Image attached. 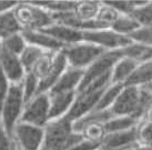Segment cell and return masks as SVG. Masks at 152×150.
I'll use <instances>...</instances> for the list:
<instances>
[{
  "label": "cell",
  "mask_w": 152,
  "mask_h": 150,
  "mask_svg": "<svg viewBox=\"0 0 152 150\" xmlns=\"http://www.w3.org/2000/svg\"><path fill=\"white\" fill-rule=\"evenodd\" d=\"M43 129V150H69L83 140L82 135L73 130V122L66 116L49 121Z\"/></svg>",
  "instance_id": "1"
},
{
  "label": "cell",
  "mask_w": 152,
  "mask_h": 150,
  "mask_svg": "<svg viewBox=\"0 0 152 150\" xmlns=\"http://www.w3.org/2000/svg\"><path fill=\"white\" fill-rule=\"evenodd\" d=\"M110 83H111V72L97 79L96 81L90 83L81 91H78L73 105L66 117L69 120H71L72 122H76L77 120L81 119L88 113L92 112L98 101L100 100L103 91L107 89V87Z\"/></svg>",
  "instance_id": "2"
},
{
  "label": "cell",
  "mask_w": 152,
  "mask_h": 150,
  "mask_svg": "<svg viewBox=\"0 0 152 150\" xmlns=\"http://www.w3.org/2000/svg\"><path fill=\"white\" fill-rule=\"evenodd\" d=\"M13 12L22 30H40L55 23L51 12L32 1L18 2Z\"/></svg>",
  "instance_id": "3"
},
{
  "label": "cell",
  "mask_w": 152,
  "mask_h": 150,
  "mask_svg": "<svg viewBox=\"0 0 152 150\" xmlns=\"http://www.w3.org/2000/svg\"><path fill=\"white\" fill-rule=\"evenodd\" d=\"M25 105L21 83H10L9 92L0 111V119L11 138L16 124L20 121Z\"/></svg>",
  "instance_id": "4"
},
{
  "label": "cell",
  "mask_w": 152,
  "mask_h": 150,
  "mask_svg": "<svg viewBox=\"0 0 152 150\" xmlns=\"http://www.w3.org/2000/svg\"><path fill=\"white\" fill-rule=\"evenodd\" d=\"M61 52L67 60L68 67L85 70L102 53H104L106 50L92 43L81 41L64 47Z\"/></svg>",
  "instance_id": "5"
},
{
  "label": "cell",
  "mask_w": 152,
  "mask_h": 150,
  "mask_svg": "<svg viewBox=\"0 0 152 150\" xmlns=\"http://www.w3.org/2000/svg\"><path fill=\"white\" fill-rule=\"evenodd\" d=\"M140 90L139 87L124 86L117 100L109 109L112 117H133L139 121L142 118L140 110Z\"/></svg>",
  "instance_id": "6"
},
{
  "label": "cell",
  "mask_w": 152,
  "mask_h": 150,
  "mask_svg": "<svg viewBox=\"0 0 152 150\" xmlns=\"http://www.w3.org/2000/svg\"><path fill=\"white\" fill-rule=\"evenodd\" d=\"M122 51L120 50H111V51H106L102 53L97 60H94L92 64L89 66L88 68L85 69V73L81 80V83L77 92L85 89L90 83L96 81L99 78L106 76L108 73L111 72L113 66L117 64L120 58H122Z\"/></svg>",
  "instance_id": "7"
},
{
  "label": "cell",
  "mask_w": 152,
  "mask_h": 150,
  "mask_svg": "<svg viewBox=\"0 0 152 150\" xmlns=\"http://www.w3.org/2000/svg\"><path fill=\"white\" fill-rule=\"evenodd\" d=\"M49 112H50L49 94H39L25 105L19 122H25L36 127L45 128L47 124L50 121Z\"/></svg>",
  "instance_id": "8"
},
{
  "label": "cell",
  "mask_w": 152,
  "mask_h": 150,
  "mask_svg": "<svg viewBox=\"0 0 152 150\" xmlns=\"http://www.w3.org/2000/svg\"><path fill=\"white\" fill-rule=\"evenodd\" d=\"M82 41L92 43L104 49L106 51L120 50L132 42L129 37L114 32L110 28L100 30L82 31Z\"/></svg>",
  "instance_id": "9"
},
{
  "label": "cell",
  "mask_w": 152,
  "mask_h": 150,
  "mask_svg": "<svg viewBox=\"0 0 152 150\" xmlns=\"http://www.w3.org/2000/svg\"><path fill=\"white\" fill-rule=\"evenodd\" d=\"M12 140L18 150H41L45 140V129L18 122L13 130Z\"/></svg>",
  "instance_id": "10"
},
{
  "label": "cell",
  "mask_w": 152,
  "mask_h": 150,
  "mask_svg": "<svg viewBox=\"0 0 152 150\" xmlns=\"http://www.w3.org/2000/svg\"><path fill=\"white\" fill-rule=\"evenodd\" d=\"M0 70L10 83H21L26 71L19 56L9 52L0 46Z\"/></svg>",
  "instance_id": "11"
},
{
  "label": "cell",
  "mask_w": 152,
  "mask_h": 150,
  "mask_svg": "<svg viewBox=\"0 0 152 150\" xmlns=\"http://www.w3.org/2000/svg\"><path fill=\"white\" fill-rule=\"evenodd\" d=\"M138 127V126H137ZM137 127L127 131L107 133L101 141V150H127L138 146Z\"/></svg>",
  "instance_id": "12"
},
{
  "label": "cell",
  "mask_w": 152,
  "mask_h": 150,
  "mask_svg": "<svg viewBox=\"0 0 152 150\" xmlns=\"http://www.w3.org/2000/svg\"><path fill=\"white\" fill-rule=\"evenodd\" d=\"M68 68L67 60L64 58V53L61 51L57 52L55 55L53 61L51 64L49 70L39 80V87H38V94H48L50 89L56 85V82L58 81L60 76L64 72V70Z\"/></svg>",
  "instance_id": "13"
},
{
  "label": "cell",
  "mask_w": 152,
  "mask_h": 150,
  "mask_svg": "<svg viewBox=\"0 0 152 150\" xmlns=\"http://www.w3.org/2000/svg\"><path fill=\"white\" fill-rule=\"evenodd\" d=\"M83 73H85V70L68 67L48 94H60V92H77V90L81 83L82 77H83Z\"/></svg>",
  "instance_id": "14"
},
{
  "label": "cell",
  "mask_w": 152,
  "mask_h": 150,
  "mask_svg": "<svg viewBox=\"0 0 152 150\" xmlns=\"http://www.w3.org/2000/svg\"><path fill=\"white\" fill-rule=\"evenodd\" d=\"M38 31H41L43 34L50 36L51 38L56 39L57 41L61 42L64 46H70V45H75L82 41V31L71 27L59 25V23H53Z\"/></svg>",
  "instance_id": "15"
},
{
  "label": "cell",
  "mask_w": 152,
  "mask_h": 150,
  "mask_svg": "<svg viewBox=\"0 0 152 150\" xmlns=\"http://www.w3.org/2000/svg\"><path fill=\"white\" fill-rule=\"evenodd\" d=\"M21 34L28 45L40 48L43 51L59 52L64 47H67L59 41H57L56 39L51 38L50 36L38 30H22Z\"/></svg>",
  "instance_id": "16"
},
{
  "label": "cell",
  "mask_w": 152,
  "mask_h": 150,
  "mask_svg": "<svg viewBox=\"0 0 152 150\" xmlns=\"http://www.w3.org/2000/svg\"><path fill=\"white\" fill-rule=\"evenodd\" d=\"M76 94L77 92H60V94H49V100H50L49 119L50 121L62 118L67 115L73 105Z\"/></svg>",
  "instance_id": "17"
},
{
  "label": "cell",
  "mask_w": 152,
  "mask_h": 150,
  "mask_svg": "<svg viewBox=\"0 0 152 150\" xmlns=\"http://www.w3.org/2000/svg\"><path fill=\"white\" fill-rule=\"evenodd\" d=\"M138 64H137L130 58H127V57L120 58L111 70V83L124 85Z\"/></svg>",
  "instance_id": "18"
},
{
  "label": "cell",
  "mask_w": 152,
  "mask_h": 150,
  "mask_svg": "<svg viewBox=\"0 0 152 150\" xmlns=\"http://www.w3.org/2000/svg\"><path fill=\"white\" fill-rule=\"evenodd\" d=\"M152 83V60L142 62L137 66L134 71L128 79L124 86L132 87H145Z\"/></svg>",
  "instance_id": "19"
},
{
  "label": "cell",
  "mask_w": 152,
  "mask_h": 150,
  "mask_svg": "<svg viewBox=\"0 0 152 150\" xmlns=\"http://www.w3.org/2000/svg\"><path fill=\"white\" fill-rule=\"evenodd\" d=\"M123 57L130 58L137 64H142L152 60V47L139 42H132L121 49Z\"/></svg>",
  "instance_id": "20"
},
{
  "label": "cell",
  "mask_w": 152,
  "mask_h": 150,
  "mask_svg": "<svg viewBox=\"0 0 152 150\" xmlns=\"http://www.w3.org/2000/svg\"><path fill=\"white\" fill-rule=\"evenodd\" d=\"M100 4L99 1H76L72 12L79 21H91L97 18Z\"/></svg>",
  "instance_id": "21"
},
{
  "label": "cell",
  "mask_w": 152,
  "mask_h": 150,
  "mask_svg": "<svg viewBox=\"0 0 152 150\" xmlns=\"http://www.w3.org/2000/svg\"><path fill=\"white\" fill-rule=\"evenodd\" d=\"M22 31L13 10L0 15V41Z\"/></svg>",
  "instance_id": "22"
},
{
  "label": "cell",
  "mask_w": 152,
  "mask_h": 150,
  "mask_svg": "<svg viewBox=\"0 0 152 150\" xmlns=\"http://www.w3.org/2000/svg\"><path fill=\"white\" fill-rule=\"evenodd\" d=\"M124 85L122 83H110L107 87V89L103 91L102 96L100 97V100L98 101L96 108L93 109V111H106L109 110L111 106L117 100L118 96L122 91Z\"/></svg>",
  "instance_id": "23"
},
{
  "label": "cell",
  "mask_w": 152,
  "mask_h": 150,
  "mask_svg": "<svg viewBox=\"0 0 152 150\" xmlns=\"http://www.w3.org/2000/svg\"><path fill=\"white\" fill-rule=\"evenodd\" d=\"M138 126V120L133 117H112L111 119L103 124L107 133H114L127 131Z\"/></svg>",
  "instance_id": "24"
},
{
  "label": "cell",
  "mask_w": 152,
  "mask_h": 150,
  "mask_svg": "<svg viewBox=\"0 0 152 150\" xmlns=\"http://www.w3.org/2000/svg\"><path fill=\"white\" fill-rule=\"evenodd\" d=\"M140 28L141 26L134 18H132L131 16H123V15H120L110 26V29L113 30L114 32L126 36V37L131 36Z\"/></svg>",
  "instance_id": "25"
},
{
  "label": "cell",
  "mask_w": 152,
  "mask_h": 150,
  "mask_svg": "<svg viewBox=\"0 0 152 150\" xmlns=\"http://www.w3.org/2000/svg\"><path fill=\"white\" fill-rule=\"evenodd\" d=\"M45 52L46 51H43L42 49L27 43V46L23 49V51L19 56L22 67H23L26 72H30L32 70L36 62L40 59V57L42 56Z\"/></svg>",
  "instance_id": "26"
},
{
  "label": "cell",
  "mask_w": 152,
  "mask_h": 150,
  "mask_svg": "<svg viewBox=\"0 0 152 150\" xmlns=\"http://www.w3.org/2000/svg\"><path fill=\"white\" fill-rule=\"evenodd\" d=\"M21 87L25 103L29 102L34 96L38 94L39 79L31 71L30 72H26L23 80L21 81Z\"/></svg>",
  "instance_id": "27"
},
{
  "label": "cell",
  "mask_w": 152,
  "mask_h": 150,
  "mask_svg": "<svg viewBox=\"0 0 152 150\" xmlns=\"http://www.w3.org/2000/svg\"><path fill=\"white\" fill-rule=\"evenodd\" d=\"M0 46L4 47L6 50H8L11 53H15L17 56H20V53L23 51V49L27 46L25 38L22 37L21 32L10 36L7 39L0 41Z\"/></svg>",
  "instance_id": "28"
},
{
  "label": "cell",
  "mask_w": 152,
  "mask_h": 150,
  "mask_svg": "<svg viewBox=\"0 0 152 150\" xmlns=\"http://www.w3.org/2000/svg\"><path fill=\"white\" fill-rule=\"evenodd\" d=\"M130 16L134 18L141 27H152V1H147L135 8Z\"/></svg>",
  "instance_id": "29"
},
{
  "label": "cell",
  "mask_w": 152,
  "mask_h": 150,
  "mask_svg": "<svg viewBox=\"0 0 152 150\" xmlns=\"http://www.w3.org/2000/svg\"><path fill=\"white\" fill-rule=\"evenodd\" d=\"M57 52H51V51H46L42 56L40 57V59L36 62L34 66V68L31 70V72L34 73L36 77L38 78L39 80L47 73V71L49 70L51 64L53 61L55 55Z\"/></svg>",
  "instance_id": "30"
},
{
  "label": "cell",
  "mask_w": 152,
  "mask_h": 150,
  "mask_svg": "<svg viewBox=\"0 0 152 150\" xmlns=\"http://www.w3.org/2000/svg\"><path fill=\"white\" fill-rule=\"evenodd\" d=\"M119 13L123 16H130L135 8L144 4L147 1H104Z\"/></svg>",
  "instance_id": "31"
},
{
  "label": "cell",
  "mask_w": 152,
  "mask_h": 150,
  "mask_svg": "<svg viewBox=\"0 0 152 150\" xmlns=\"http://www.w3.org/2000/svg\"><path fill=\"white\" fill-rule=\"evenodd\" d=\"M119 15L112 7H110L109 4H107L104 1H102L100 4V8L98 11L97 19L98 21L102 22L103 25H106L108 28H110V26L113 23V21L119 17Z\"/></svg>",
  "instance_id": "32"
},
{
  "label": "cell",
  "mask_w": 152,
  "mask_h": 150,
  "mask_svg": "<svg viewBox=\"0 0 152 150\" xmlns=\"http://www.w3.org/2000/svg\"><path fill=\"white\" fill-rule=\"evenodd\" d=\"M138 146H152V122L145 121L137 127Z\"/></svg>",
  "instance_id": "33"
},
{
  "label": "cell",
  "mask_w": 152,
  "mask_h": 150,
  "mask_svg": "<svg viewBox=\"0 0 152 150\" xmlns=\"http://www.w3.org/2000/svg\"><path fill=\"white\" fill-rule=\"evenodd\" d=\"M133 42L143 43L152 47V27H141L135 32L129 36Z\"/></svg>",
  "instance_id": "34"
},
{
  "label": "cell",
  "mask_w": 152,
  "mask_h": 150,
  "mask_svg": "<svg viewBox=\"0 0 152 150\" xmlns=\"http://www.w3.org/2000/svg\"><path fill=\"white\" fill-rule=\"evenodd\" d=\"M0 150H12V138L9 136L0 119Z\"/></svg>",
  "instance_id": "35"
},
{
  "label": "cell",
  "mask_w": 152,
  "mask_h": 150,
  "mask_svg": "<svg viewBox=\"0 0 152 150\" xmlns=\"http://www.w3.org/2000/svg\"><path fill=\"white\" fill-rule=\"evenodd\" d=\"M9 88H10V82L8 81V79L6 78L4 72L0 70V111H1V108H2L4 100L7 98Z\"/></svg>",
  "instance_id": "36"
},
{
  "label": "cell",
  "mask_w": 152,
  "mask_h": 150,
  "mask_svg": "<svg viewBox=\"0 0 152 150\" xmlns=\"http://www.w3.org/2000/svg\"><path fill=\"white\" fill-rule=\"evenodd\" d=\"M101 147V142H93L88 141V140H82L81 142L77 143L71 149L69 150H99Z\"/></svg>",
  "instance_id": "37"
},
{
  "label": "cell",
  "mask_w": 152,
  "mask_h": 150,
  "mask_svg": "<svg viewBox=\"0 0 152 150\" xmlns=\"http://www.w3.org/2000/svg\"><path fill=\"white\" fill-rule=\"evenodd\" d=\"M19 1H10V0H0V15L7 11H11L16 8Z\"/></svg>",
  "instance_id": "38"
},
{
  "label": "cell",
  "mask_w": 152,
  "mask_h": 150,
  "mask_svg": "<svg viewBox=\"0 0 152 150\" xmlns=\"http://www.w3.org/2000/svg\"><path fill=\"white\" fill-rule=\"evenodd\" d=\"M144 119L145 121H149V122H152V102L149 105V107L147 108V110L144 112Z\"/></svg>",
  "instance_id": "39"
},
{
  "label": "cell",
  "mask_w": 152,
  "mask_h": 150,
  "mask_svg": "<svg viewBox=\"0 0 152 150\" xmlns=\"http://www.w3.org/2000/svg\"><path fill=\"white\" fill-rule=\"evenodd\" d=\"M129 150H152V146H137L134 148H131Z\"/></svg>",
  "instance_id": "40"
},
{
  "label": "cell",
  "mask_w": 152,
  "mask_h": 150,
  "mask_svg": "<svg viewBox=\"0 0 152 150\" xmlns=\"http://www.w3.org/2000/svg\"><path fill=\"white\" fill-rule=\"evenodd\" d=\"M99 150H101V149H99ZM127 150H129V149H127Z\"/></svg>",
  "instance_id": "41"
},
{
  "label": "cell",
  "mask_w": 152,
  "mask_h": 150,
  "mask_svg": "<svg viewBox=\"0 0 152 150\" xmlns=\"http://www.w3.org/2000/svg\"><path fill=\"white\" fill-rule=\"evenodd\" d=\"M41 150H43V149H41Z\"/></svg>",
  "instance_id": "42"
}]
</instances>
